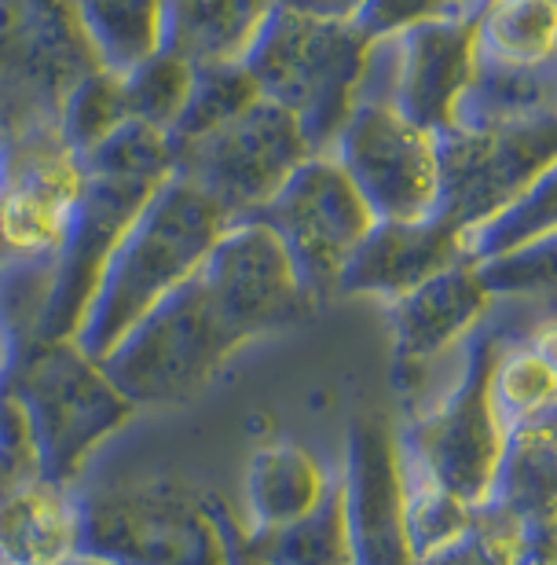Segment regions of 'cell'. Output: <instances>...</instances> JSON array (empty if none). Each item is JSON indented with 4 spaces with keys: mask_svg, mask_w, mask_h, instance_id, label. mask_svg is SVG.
<instances>
[{
    "mask_svg": "<svg viewBox=\"0 0 557 565\" xmlns=\"http://www.w3.org/2000/svg\"><path fill=\"white\" fill-rule=\"evenodd\" d=\"M26 415L41 473L66 484L85 459L121 429L132 404L121 397L99 360L74 342L52 345L26 364L15 393Z\"/></svg>",
    "mask_w": 557,
    "mask_h": 565,
    "instance_id": "cell-6",
    "label": "cell"
},
{
    "mask_svg": "<svg viewBox=\"0 0 557 565\" xmlns=\"http://www.w3.org/2000/svg\"><path fill=\"white\" fill-rule=\"evenodd\" d=\"M488 507L503 514L517 536L557 533V408L506 434L503 467Z\"/></svg>",
    "mask_w": 557,
    "mask_h": 565,
    "instance_id": "cell-21",
    "label": "cell"
},
{
    "mask_svg": "<svg viewBox=\"0 0 557 565\" xmlns=\"http://www.w3.org/2000/svg\"><path fill=\"white\" fill-rule=\"evenodd\" d=\"M341 470L320 451L276 440L254 451L246 467V536L276 533L312 518L334 492Z\"/></svg>",
    "mask_w": 557,
    "mask_h": 565,
    "instance_id": "cell-19",
    "label": "cell"
},
{
    "mask_svg": "<svg viewBox=\"0 0 557 565\" xmlns=\"http://www.w3.org/2000/svg\"><path fill=\"white\" fill-rule=\"evenodd\" d=\"M246 547L271 565H356L345 518V484H334L326 503L298 525L246 536Z\"/></svg>",
    "mask_w": 557,
    "mask_h": 565,
    "instance_id": "cell-26",
    "label": "cell"
},
{
    "mask_svg": "<svg viewBox=\"0 0 557 565\" xmlns=\"http://www.w3.org/2000/svg\"><path fill=\"white\" fill-rule=\"evenodd\" d=\"M290 8H304V11H320V15H341V19H356V11L363 0H282Z\"/></svg>",
    "mask_w": 557,
    "mask_h": 565,
    "instance_id": "cell-36",
    "label": "cell"
},
{
    "mask_svg": "<svg viewBox=\"0 0 557 565\" xmlns=\"http://www.w3.org/2000/svg\"><path fill=\"white\" fill-rule=\"evenodd\" d=\"M82 514L85 555L110 565H235L238 536L217 503L173 473L99 484Z\"/></svg>",
    "mask_w": 557,
    "mask_h": 565,
    "instance_id": "cell-2",
    "label": "cell"
},
{
    "mask_svg": "<svg viewBox=\"0 0 557 565\" xmlns=\"http://www.w3.org/2000/svg\"><path fill=\"white\" fill-rule=\"evenodd\" d=\"M440 154H444L440 217L465 235L492 221L557 162V118L454 126L440 132Z\"/></svg>",
    "mask_w": 557,
    "mask_h": 565,
    "instance_id": "cell-12",
    "label": "cell"
},
{
    "mask_svg": "<svg viewBox=\"0 0 557 565\" xmlns=\"http://www.w3.org/2000/svg\"><path fill=\"white\" fill-rule=\"evenodd\" d=\"M481 71L470 8H454L426 26L371 41L360 99H393L422 126L448 132Z\"/></svg>",
    "mask_w": 557,
    "mask_h": 565,
    "instance_id": "cell-10",
    "label": "cell"
},
{
    "mask_svg": "<svg viewBox=\"0 0 557 565\" xmlns=\"http://www.w3.org/2000/svg\"><path fill=\"white\" fill-rule=\"evenodd\" d=\"M492 404L503 419L506 434L525 426L539 415L557 408V375L536 349L525 342V334H514L495 356L492 367Z\"/></svg>",
    "mask_w": 557,
    "mask_h": 565,
    "instance_id": "cell-27",
    "label": "cell"
},
{
    "mask_svg": "<svg viewBox=\"0 0 557 565\" xmlns=\"http://www.w3.org/2000/svg\"><path fill=\"white\" fill-rule=\"evenodd\" d=\"M510 338L492 309L465 342L454 375L400 423V448L473 511L492 503L506 451V426L492 404V367Z\"/></svg>",
    "mask_w": 557,
    "mask_h": 565,
    "instance_id": "cell-3",
    "label": "cell"
},
{
    "mask_svg": "<svg viewBox=\"0 0 557 565\" xmlns=\"http://www.w3.org/2000/svg\"><path fill=\"white\" fill-rule=\"evenodd\" d=\"M400 459H404V484H407V529H411V547L418 562L470 533L476 511L465 507L462 500H454L444 484L426 467H418L404 448Z\"/></svg>",
    "mask_w": 557,
    "mask_h": 565,
    "instance_id": "cell-29",
    "label": "cell"
},
{
    "mask_svg": "<svg viewBox=\"0 0 557 565\" xmlns=\"http://www.w3.org/2000/svg\"><path fill=\"white\" fill-rule=\"evenodd\" d=\"M517 529L492 507L476 511V522L454 544L418 558L415 565H517Z\"/></svg>",
    "mask_w": 557,
    "mask_h": 565,
    "instance_id": "cell-33",
    "label": "cell"
},
{
    "mask_svg": "<svg viewBox=\"0 0 557 565\" xmlns=\"http://www.w3.org/2000/svg\"><path fill=\"white\" fill-rule=\"evenodd\" d=\"M282 0H162V49L199 71L243 66Z\"/></svg>",
    "mask_w": 557,
    "mask_h": 565,
    "instance_id": "cell-20",
    "label": "cell"
},
{
    "mask_svg": "<svg viewBox=\"0 0 557 565\" xmlns=\"http://www.w3.org/2000/svg\"><path fill=\"white\" fill-rule=\"evenodd\" d=\"M476 268L495 301H557V235L495 262H481Z\"/></svg>",
    "mask_w": 557,
    "mask_h": 565,
    "instance_id": "cell-32",
    "label": "cell"
},
{
    "mask_svg": "<svg viewBox=\"0 0 557 565\" xmlns=\"http://www.w3.org/2000/svg\"><path fill=\"white\" fill-rule=\"evenodd\" d=\"M557 235V162L536 177L521 195L484 221L481 228L462 235V250L470 262H495V257L517 254Z\"/></svg>",
    "mask_w": 557,
    "mask_h": 565,
    "instance_id": "cell-24",
    "label": "cell"
},
{
    "mask_svg": "<svg viewBox=\"0 0 557 565\" xmlns=\"http://www.w3.org/2000/svg\"><path fill=\"white\" fill-rule=\"evenodd\" d=\"M257 217L279 232L320 301L338 298L349 262L378 228V213L352 184L334 151L312 154Z\"/></svg>",
    "mask_w": 557,
    "mask_h": 565,
    "instance_id": "cell-11",
    "label": "cell"
},
{
    "mask_svg": "<svg viewBox=\"0 0 557 565\" xmlns=\"http://www.w3.org/2000/svg\"><path fill=\"white\" fill-rule=\"evenodd\" d=\"M99 66L74 0H0V93L26 99L30 121L60 118L66 96Z\"/></svg>",
    "mask_w": 557,
    "mask_h": 565,
    "instance_id": "cell-14",
    "label": "cell"
},
{
    "mask_svg": "<svg viewBox=\"0 0 557 565\" xmlns=\"http://www.w3.org/2000/svg\"><path fill=\"white\" fill-rule=\"evenodd\" d=\"M521 334H525V342L547 360V364L554 367V375H557V309L536 316L528 327H521Z\"/></svg>",
    "mask_w": 557,
    "mask_h": 565,
    "instance_id": "cell-35",
    "label": "cell"
},
{
    "mask_svg": "<svg viewBox=\"0 0 557 565\" xmlns=\"http://www.w3.org/2000/svg\"><path fill=\"white\" fill-rule=\"evenodd\" d=\"M85 555V514L71 489L44 473L0 484V562L66 565Z\"/></svg>",
    "mask_w": 557,
    "mask_h": 565,
    "instance_id": "cell-18",
    "label": "cell"
},
{
    "mask_svg": "<svg viewBox=\"0 0 557 565\" xmlns=\"http://www.w3.org/2000/svg\"><path fill=\"white\" fill-rule=\"evenodd\" d=\"M341 484L356 565H415L400 426L382 419L378 412L356 415L349 426Z\"/></svg>",
    "mask_w": 557,
    "mask_h": 565,
    "instance_id": "cell-16",
    "label": "cell"
},
{
    "mask_svg": "<svg viewBox=\"0 0 557 565\" xmlns=\"http://www.w3.org/2000/svg\"><path fill=\"white\" fill-rule=\"evenodd\" d=\"M525 118H557V66H547V71L481 66L470 96L462 99L454 126L525 121Z\"/></svg>",
    "mask_w": 557,
    "mask_h": 565,
    "instance_id": "cell-25",
    "label": "cell"
},
{
    "mask_svg": "<svg viewBox=\"0 0 557 565\" xmlns=\"http://www.w3.org/2000/svg\"><path fill=\"white\" fill-rule=\"evenodd\" d=\"M246 345L195 276L114 349L104 371L132 408H180L199 401Z\"/></svg>",
    "mask_w": 557,
    "mask_h": 565,
    "instance_id": "cell-5",
    "label": "cell"
},
{
    "mask_svg": "<svg viewBox=\"0 0 557 565\" xmlns=\"http://www.w3.org/2000/svg\"><path fill=\"white\" fill-rule=\"evenodd\" d=\"M173 151L176 173L202 184L235 221H243L257 217L290 184L315 147L298 115L271 99H257L224 129L180 143Z\"/></svg>",
    "mask_w": 557,
    "mask_h": 565,
    "instance_id": "cell-9",
    "label": "cell"
},
{
    "mask_svg": "<svg viewBox=\"0 0 557 565\" xmlns=\"http://www.w3.org/2000/svg\"><path fill=\"white\" fill-rule=\"evenodd\" d=\"M88 188L85 158L66 143L60 118H33L4 147L0 177V254L15 262H60Z\"/></svg>",
    "mask_w": 557,
    "mask_h": 565,
    "instance_id": "cell-8",
    "label": "cell"
},
{
    "mask_svg": "<svg viewBox=\"0 0 557 565\" xmlns=\"http://www.w3.org/2000/svg\"><path fill=\"white\" fill-rule=\"evenodd\" d=\"M232 224L235 217L206 188L176 173L114 246L71 342L104 364L158 305L210 265Z\"/></svg>",
    "mask_w": 557,
    "mask_h": 565,
    "instance_id": "cell-1",
    "label": "cell"
},
{
    "mask_svg": "<svg viewBox=\"0 0 557 565\" xmlns=\"http://www.w3.org/2000/svg\"><path fill=\"white\" fill-rule=\"evenodd\" d=\"M492 309L495 298L484 287L481 268L473 262H459L448 273H440L437 279L411 290L407 298L393 301V382L400 390V397L415 401L418 408L426 401V390L437 375L440 360L459 356L462 345L476 334V327L492 316Z\"/></svg>",
    "mask_w": 557,
    "mask_h": 565,
    "instance_id": "cell-15",
    "label": "cell"
},
{
    "mask_svg": "<svg viewBox=\"0 0 557 565\" xmlns=\"http://www.w3.org/2000/svg\"><path fill=\"white\" fill-rule=\"evenodd\" d=\"M454 4H459V8H470V4H473V0H454Z\"/></svg>",
    "mask_w": 557,
    "mask_h": 565,
    "instance_id": "cell-40",
    "label": "cell"
},
{
    "mask_svg": "<svg viewBox=\"0 0 557 565\" xmlns=\"http://www.w3.org/2000/svg\"><path fill=\"white\" fill-rule=\"evenodd\" d=\"M125 121H132V118H129V104H125L121 74L107 71V66L88 74L60 107V129L77 154L96 151V147L110 140Z\"/></svg>",
    "mask_w": 557,
    "mask_h": 565,
    "instance_id": "cell-31",
    "label": "cell"
},
{
    "mask_svg": "<svg viewBox=\"0 0 557 565\" xmlns=\"http://www.w3.org/2000/svg\"><path fill=\"white\" fill-rule=\"evenodd\" d=\"M367 49L371 38L356 19L282 4L246 60V71L265 99L301 118L315 154H326L356 110Z\"/></svg>",
    "mask_w": 557,
    "mask_h": 565,
    "instance_id": "cell-4",
    "label": "cell"
},
{
    "mask_svg": "<svg viewBox=\"0 0 557 565\" xmlns=\"http://www.w3.org/2000/svg\"><path fill=\"white\" fill-rule=\"evenodd\" d=\"M77 19L107 71H132L162 49V0H74Z\"/></svg>",
    "mask_w": 557,
    "mask_h": 565,
    "instance_id": "cell-23",
    "label": "cell"
},
{
    "mask_svg": "<svg viewBox=\"0 0 557 565\" xmlns=\"http://www.w3.org/2000/svg\"><path fill=\"white\" fill-rule=\"evenodd\" d=\"M459 262H470L462 250V232H454L444 217L422 224L378 221V228L367 235L341 276L338 298H374L393 305Z\"/></svg>",
    "mask_w": 557,
    "mask_h": 565,
    "instance_id": "cell-17",
    "label": "cell"
},
{
    "mask_svg": "<svg viewBox=\"0 0 557 565\" xmlns=\"http://www.w3.org/2000/svg\"><path fill=\"white\" fill-rule=\"evenodd\" d=\"M334 154L378 221L422 224L440 217V132L415 121L393 99H360L334 143Z\"/></svg>",
    "mask_w": 557,
    "mask_h": 565,
    "instance_id": "cell-7",
    "label": "cell"
},
{
    "mask_svg": "<svg viewBox=\"0 0 557 565\" xmlns=\"http://www.w3.org/2000/svg\"><path fill=\"white\" fill-rule=\"evenodd\" d=\"M66 565H110V562H104V558H96V555H77L74 562H66Z\"/></svg>",
    "mask_w": 557,
    "mask_h": 565,
    "instance_id": "cell-38",
    "label": "cell"
},
{
    "mask_svg": "<svg viewBox=\"0 0 557 565\" xmlns=\"http://www.w3.org/2000/svg\"><path fill=\"white\" fill-rule=\"evenodd\" d=\"M0 565H4V562H0Z\"/></svg>",
    "mask_w": 557,
    "mask_h": 565,
    "instance_id": "cell-41",
    "label": "cell"
},
{
    "mask_svg": "<svg viewBox=\"0 0 557 565\" xmlns=\"http://www.w3.org/2000/svg\"><path fill=\"white\" fill-rule=\"evenodd\" d=\"M0 177H4V147H0Z\"/></svg>",
    "mask_w": 557,
    "mask_h": 565,
    "instance_id": "cell-39",
    "label": "cell"
},
{
    "mask_svg": "<svg viewBox=\"0 0 557 565\" xmlns=\"http://www.w3.org/2000/svg\"><path fill=\"white\" fill-rule=\"evenodd\" d=\"M470 19L481 66H557V0H473Z\"/></svg>",
    "mask_w": 557,
    "mask_h": 565,
    "instance_id": "cell-22",
    "label": "cell"
},
{
    "mask_svg": "<svg viewBox=\"0 0 557 565\" xmlns=\"http://www.w3.org/2000/svg\"><path fill=\"white\" fill-rule=\"evenodd\" d=\"M257 99H265V93H260V85L254 82V74L246 71V63L199 71L191 104H188L184 115H180L176 129L169 132V137H173V147L202 140V137H210V132L224 129L227 121L246 115Z\"/></svg>",
    "mask_w": 557,
    "mask_h": 565,
    "instance_id": "cell-30",
    "label": "cell"
},
{
    "mask_svg": "<svg viewBox=\"0 0 557 565\" xmlns=\"http://www.w3.org/2000/svg\"><path fill=\"white\" fill-rule=\"evenodd\" d=\"M454 8H459L454 0H363L356 11V26L371 41L396 38V33L426 26V22L448 15Z\"/></svg>",
    "mask_w": 557,
    "mask_h": 565,
    "instance_id": "cell-34",
    "label": "cell"
},
{
    "mask_svg": "<svg viewBox=\"0 0 557 565\" xmlns=\"http://www.w3.org/2000/svg\"><path fill=\"white\" fill-rule=\"evenodd\" d=\"M202 282L246 342L304 323L320 298L265 217H243L224 232Z\"/></svg>",
    "mask_w": 557,
    "mask_h": 565,
    "instance_id": "cell-13",
    "label": "cell"
},
{
    "mask_svg": "<svg viewBox=\"0 0 557 565\" xmlns=\"http://www.w3.org/2000/svg\"><path fill=\"white\" fill-rule=\"evenodd\" d=\"M199 82V66H191L180 55L158 49L154 55H147L143 63H136L132 71L121 74L125 85V104H129V118L154 126L162 132H173L180 115L191 104Z\"/></svg>",
    "mask_w": 557,
    "mask_h": 565,
    "instance_id": "cell-28",
    "label": "cell"
},
{
    "mask_svg": "<svg viewBox=\"0 0 557 565\" xmlns=\"http://www.w3.org/2000/svg\"><path fill=\"white\" fill-rule=\"evenodd\" d=\"M235 565H271L265 562L260 555H254V551L246 547V540H238V551H235Z\"/></svg>",
    "mask_w": 557,
    "mask_h": 565,
    "instance_id": "cell-37",
    "label": "cell"
}]
</instances>
